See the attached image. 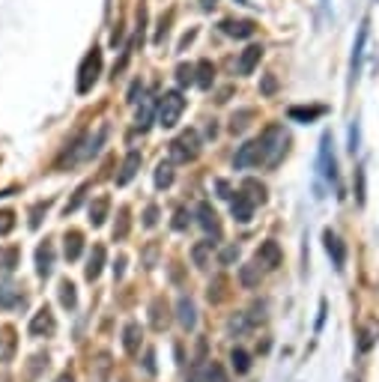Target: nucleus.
Wrapping results in <instances>:
<instances>
[{
	"label": "nucleus",
	"mask_w": 379,
	"mask_h": 382,
	"mask_svg": "<svg viewBox=\"0 0 379 382\" xmlns=\"http://www.w3.org/2000/svg\"><path fill=\"white\" fill-rule=\"evenodd\" d=\"M107 209H111V197H96L93 203H90V221H93L96 227L99 224H105V218H107Z\"/></svg>",
	"instance_id": "6ab92c4d"
},
{
	"label": "nucleus",
	"mask_w": 379,
	"mask_h": 382,
	"mask_svg": "<svg viewBox=\"0 0 379 382\" xmlns=\"http://www.w3.org/2000/svg\"><path fill=\"white\" fill-rule=\"evenodd\" d=\"M254 200H251L245 191H239L236 194V200H233V218H236V221H242V224H248L251 221V215H254Z\"/></svg>",
	"instance_id": "9b49d317"
},
{
	"label": "nucleus",
	"mask_w": 379,
	"mask_h": 382,
	"mask_svg": "<svg viewBox=\"0 0 379 382\" xmlns=\"http://www.w3.org/2000/svg\"><path fill=\"white\" fill-rule=\"evenodd\" d=\"M125 233H129V209H120V227H114V236L123 239Z\"/></svg>",
	"instance_id": "473e14b6"
},
{
	"label": "nucleus",
	"mask_w": 379,
	"mask_h": 382,
	"mask_svg": "<svg viewBox=\"0 0 379 382\" xmlns=\"http://www.w3.org/2000/svg\"><path fill=\"white\" fill-rule=\"evenodd\" d=\"M358 150V123L349 129V152H356Z\"/></svg>",
	"instance_id": "58836bf2"
},
{
	"label": "nucleus",
	"mask_w": 379,
	"mask_h": 382,
	"mask_svg": "<svg viewBox=\"0 0 379 382\" xmlns=\"http://www.w3.org/2000/svg\"><path fill=\"white\" fill-rule=\"evenodd\" d=\"M185 224H188V221H185V209H176V221H174V227H176V230H183Z\"/></svg>",
	"instance_id": "a19ab883"
},
{
	"label": "nucleus",
	"mask_w": 379,
	"mask_h": 382,
	"mask_svg": "<svg viewBox=\"0 0 379 382\" xmlns=\"http://www.w3.org/2000/svg\"><path fill=\"white\" fill-rule=\"evenodd\" d=\"M15 305H24V296L18 293L15 287H0V308H15Z\"/></svg>",
	"instance_id": "b1692460"
},
{
	"label": "nucleus",
	"mask_w": 379,
	"mask_h": 382,
	"mask_svg": "<svg viewBox=\"0 0 379 382\" xmlns=\"http://www.w3.org/2000/svg\"><path fill=\"white\" fill-rule=\"evenodd\" d=\"M257 263L266 269H275L278 263H281V248H278V242H263L257 251Z\"/></svg>",
	"instance_id": "ddd939ff"
},
{
	"label": "nucleus",
	"mask_w": 379,
	"mask_h": 382,
	"mask_svg": "<svg viewBox=\"0 0 379 382\" xmlns=\"http://www.w3.org/2000/svg\"><path fill=\"white\" fill-rule=\"evenodd\" d=\"M15 260H18V251H0V266L3 269H15Z\"/></svg>",
	"instance_id": "c9c22d12"
},
{
	"label": "nucleus",
	"mask_w": 379,
	"mask_h": 382,
	"mask_svg": "<svg viewBox=\"0 0 379 382\" xmlns=\"http://www.w3.org/2000/svg\"><path fill=\"white\" fill-rule=\"evenodd\" d=\"M60 302H63V308H75L78 305L75 284H72V281H63V284H60Z\"/></svg>",
	"instance_id": "cd10ccee"
},
{
	"label": "nucleus",
	"mask_w": 379,
	"mask_h": 382,
	"mask_svg": "<svg viewBox=\"0 0 379 382\" xmlns=\"http://www.w3.org/2000/svg\"><path fill=\"white\" fill-rule=\"evenodd\" d=\"M322 114H326V108H322V105H314V108H290V111H287V117H290V120H296V123H314V120H320Z\"/></svg>",
	"instance_id": "dca6fc26"
},
{
	"label": "nucleus",
	"mask_w": 379,
	"mask_h": 382,
	"mask_svg": "<svg viewBox=\"0 0 379 382\" xmlns=\"http://www.w3.org/2000/svg\"><path fill=\"white\" fill-rule=\"evenodd\" d=\"M335 143H331V134H322V143H320V174L329 179L331 185L338 183V159H335Z\"/></svg>",
	"instance_id": "423d86ee"
},
{
	"label": "nucleus",
	"mask_w": 379,
	"mask_h": 382,
	"mask_svg": "<svg viewBox=\"0 0 379 382\" xmlns=\"http://www.w3.org/2000/svg\"><path fill=\"white\" fill-rule=\"evenodd\" d=\"M248 117H251V111H242L239 117H233L230 129H233V132H242V129H245V125H248V123H245V120H248Z\"/></svg>",
	"instance_id": "e433bc0d"
},
{
	"label": "nucleus",
	"mask_w": 379,
	"mask_h": 382,
	"mask_svg": "<svg viewBox=\"0 0 379 382\" xmlns=\"http://www.w3.org/2000/svg\"><path fill=\"white\" fill-rule=\"evenodd\" d=\"M260 143H263V165H278L281 156L287 152V132L284 125H269V129L260 134Z\"/></svg>",
	"instance_id": "f257e3e1"
},
{
	"label": "nucleus",
	"mask_w": 379,
	"mask_h": 382,
	"mask_svg": "<svg viewBox=\"0 0 379 382\" xmlns=\"http://www.w3.org/2000/svg\"><path fill=\"white\" fill-rule=\"evenodd\" d=\"M138 168H141V152H138V150H132L129 156H125V161H123V170H120V177H116V185L132 183L134 174H138Z\"/></svg>",
	"instance_id": "4468645a"
},
{
	"label": "nucleus",
	"mask_w": 379,
	"mask_h": 382,
	"mask_svg": "<svg viewBox=\"0 0 379 382\" xmlns=\"http://www.w3.org/2000/svg\"><path fill=\"white\" fill-rule=\"evenodd\" d=\"M322 242H326V251H329L331 263H335V269H338V272H344V263H347V248H344V242H340L331 230L322 233Z\"/></svg>",
	"instance_id": "1a4fd4ad"
},
{
	"label": "nucleus",
	"mask_w": 379,
	"mask_h": 382,
	"mask_svg": "<svg viewBox=\"0 0 379 382\" xmlns=\"http://www.w3.org/2000/svg\"><path fill=\"white\" fill-rule=\"evenodd\" d=\"M263 93H275V78H266L263 81Z\"/></svg>",
	"instance_id": "37998d69"
},
{
	"label": "nucleus",
	"mask_w": 379,
	"mask_h": 382,
	"mask_svg": "<svg viewBox=\"0 0 379 382\" xmlns=\"http://www.w3.org/2000/svg\"><path fill=\"white\" fill-rule=\"evenodd\" d=\"M57 382H72V374H63V376H60Z\"/></svg>",
	"instance_id": "a18cd8bd"
},
{
	"label": "nucleus",
	"mask_w": 379,
	"mask_h": 382,
	"mask_svg": "<svg viewBox=\"0 0 379 382\" xmlns=\"http://www.w3.org/2000/svg\"><path fill=\"white\" fill-rule=\"evenodd\" d=\"M123 347L129 356H134V352L141 350V325L138 323H129L125 325V332H123Z\"/></svg>",
	"instance_id": "a211bd4d"
},
{
	"label": "nucleus",
	"mask_w": 379,
	"mask_h": 382,
	"mask_svg": "<svg viewBox=\"0 0 379 382\" xmlns=\"http://www.w3.org/2000/svg\"><path fill=\"white\" fill-rule=\"evenodd\" d=\"M218 191H221V197H233V194H230V185L224 183V179H218Z\"/></svg>",
	"instance_id": "79ce46f5"
},
{
	"label": "nucleus",
	"mask_w": 379,
	"mask_h": 382,
	"mask_svg": "<svg viewBox=\"0 0 379 382\" xmlns=\"http://www.w3.org/2000/svg\"><path fill=\"white\" fill-rule=\"evenodd\" d=\"M99 72H102V51L93 48L81 63V78H78V93H90L99 78Z\"/></svg>",
	"instance_id": "20e7f679"
},
{
	"label": "nucleus",
	"mask_w": 379,
	"mask_h": 382,
	"mask_svg": "<svg viewBox=\"0 0 379 382\" xmlns=\"http://www.w3.org/2000/svg\"><path fill=\"white\" fill-rule=\"evenodd\" d=\"M230 361H233V370H236V374H248L251 370V356L245 350H233Z\"/></svg>",
	"instance_id": "a878e982"
},
{
	"label": "nucleus",
	"mask_w": 379,
	"mask_h": 382,
	"mask_svg": "<svg viewBox=\"0 0 379 382\" xmlns=\"http://www.w3.org/2000/svg\"><path fill=\"white\" fill-rule=\"evenodd\" d=\"M209 251H212V242H201V245H194V251H192V257H194V263L197 266H206L209 263Z\"/></svg>",
	"instance_id": "c756f323"
},
{
	"label": "nucleus",
	"mask_w": 379,
	"mask_h": 382,
	"mask_svg": "<svg viewBox=\"0 0 379 382\" xmlns=\"http://www.w3.org/2000/svg\"><path fill=\"white\" fill-rule=\"evenodd\" d=\"M170 183H174V165H165V161H161L158 165V170H156V188H167Z\"/></svg>",
	"instance_id": "bb28decb"
},
{
	"label": "nucleus",
	"mask_w": 379,
	"mask_h": 382,
	"mask_svg": "<svg viewBox=\"0 0 379 382\" xmlns=\"http://www.w3.org/2000/svg\"><path fill=\"white\" fill-rule=\"evenodd\" d=\"M239 278H242V284H245V287H257V281H260V263H251V266H242Z\"/></svg>",
	"instance_id": "c85d7f7f"
},
{
	"label": "nucleus",
	"mask_w": 379,
	"mask_h": 382,
	"mask_svg": "<svg viewBox=\"0 0 379 382\" xmlns=\"http://www.w3.org/2000/svg\"><path fill=\"white\" fill-rule=\"evenodd\" d=\"M150 323H152V329H165L167 325V305L161 302V299H156V302H152V316H150Z\"/></svg>",
	"instance_id": "5701e85b"
},
{
	"label": "nucleus",
	"mask_w": 379,
	"mask_h": 382,
	"mask_svg": "<svg viewBox=\"0 0 379 382\" xmlns=\"http://www.w3.org/2000/svg\"><path fill=\"white\" fill-rule=\"evenodd\" d=\"M260 57H263V45H248L245 51H242V57H239V75H251L254 72V66L260 63Z\"/></svg>",
	"instance_id": "9d476101"
},
{
	"label": "nucleus",
	"mask_w": 379,
	"mask_h": 382,
	"mask_svg": "<svg viewBox=\"0 0 379 382\" xmlns=\"http://www.w3.org/2000/svg\"><path fill=\"white\" fill-rule=\"evenodd\" d=\"M66 245H63V251H66V260H78L81 257V248H84V236H81L78 230L66 233V239H63Z\"/></svg>",
	"instance_id": "aec40b11"
},
{
	"label": "nucleus",
	"mask_w": 379,
	"mask_h": 382,
	"mask_svg": "<svg viewBox=\"0 0 379 382\" xmlns=\"http://www.w3.org/2000/svg\"><path fill=\"white\" fill-rule=\"evenodd\" d=\"M221 30L227 36H239V39H248L254 33V24L251 21H221Z\"/></svg>",
	"instance_id": "4be33fe9"
},
{
	"label": "nucleus",
	"mask_w": 379,
	"mask_h": 382,
	"mask_svg": "<svg viewBox=\"0 0 379 382\" xmlns=\"http://www.w3.org/2000/svg\"><path fill=\"white\" fill-rule=\"evenodd\" d=\"M206 382H227V379H224V370L215 365V361H212L209 368H206Z\"/></svg>",
	"instance_id": "f704fd0d"
},
{
	"label": "nucleus",
	"mask_w": 379,
	"mask_h": 382,
	"mask_svg": "<svg viewBox=\"0 0 379 382\" xmlns=\"http://www.w3.org/2000/svg\"><path fill=\"white\" fill-rule=\"evenodd\" d=\"M197 215H201V227L203 230H209L215 236H221V227H218V215H215V209L209 203H201L197 206Z\"/></svg>",
	"instance_id": "f3484780"
},
{
	"label": "nucleus",
	"mask_w": 379,
	"mask_h": 382,
	"mask_svg": "<svg viewBox=\"0 0 379 382\" xmlns=\"http://www.w3.org/2000/svg\"><path fill=\"white\" fill-rule=\"evenodd\" d=\"M176 78H179V84H194V66H179L176 69Z\"/></svg>",
	"instance_id": "72a5a7b5"
},
{
	"label": "nucleus",
	"mask_w": 379,
	"mask_h": 382,
	"mask_svg": "<svg viewBox=\"0 0 379 382\" xmlns=\"http://www.w3.org/2000/svg\"><path fill=\"white\" fill-rule=\"evenodd\" d=\"M150 123H152V102H143V108L138 111V129H141V132H147V129H150Z\"/></svg>",
	"instance_id": "7c9ffc66"
},
{
	"label": "nucleus",
	"mask_w": 379,
	"mask_h": 382,
	"mask_svg": "<svg viewBox=\"0 0 379 382\" xmlns=\"http://www.w3.org/2000/svg\"><path fill=\"white\" fill-rule=\"evenodd\" d=\"M365 42H367V21H362V27H358V36H356V45H353V60H349V84H356L358 72H362Z\"/></svg>",
	"instance_id": "0eeeda50"
},
{
	"label": "nucleus",
	"mask_w": 379,
	"mask_h": 382,
	"mask_svg": "<svg viewBox=\"0 0 379 382\" xmlns=\"http://www.w3.org/2000/svg\"><path fill=\"white\" fill-rule=\"evenodd\" d=\"M236 257H239V248H236V245H230V248L221 251V263H233Z\"/></svg>",
	"instance_id": "4c0bfd02"
},
{
	"label": "nucleus",
	"mask_w": 379,
	"mask_h": 382,
	"mask_svg": "<svg viewBox=\"0 0 379 382\" xmlns=\"http://www.w3.org/2000/svg\"><path fill=\"white\" fill-rule=\"evenodd\" d=\"M185 111V99L179 90H167L165 96L158 99V125L161 129H174L179 123V117Z\"/></svg>",
	"instance_id": "f03ea898"
},
{
	"label": "nucleus",
	"mask_w": 379,
	"mask_h": 382,
	"mask_svg": "<svg viewBox=\"0 0 379 382\" xmlns=\"http://www.w3.org/2000/svg\"><path fill=\"white\" fill-rule=\"evenodd\" d=\"M102 269H105V245H93V254H90V263L84 269L87 281H96L99 275H102Z\"/></svg>",
	"instance_id": "2eb2a0df"
},
{
	"label": "nucleus",
	"mask_w": 379,
	"mask_h": 382,
	"mask_svg": "<svg viewBox=\"0 0 379 382\" xmlns=\"http://www.w3.org/2000/svg\"><path fill=\"white\" fill-rule=\"evenodd\" d=\"M197 156H201V138H197V132H183L170 143V161L185 165V161H194Z\"/></svg>",
	"instance_id": "7ed1b4c3"
},
{
	"label": "nucleus",
	"mask_w": 379,
	"mask_h": 382,
	"mask_svg": "<svg viewBox=\"0 0 379 382\" xmlns=\"http://www.w3.org/2000/svg\"><path fill=\"white\" fill-rule=\"evenodd\" d=\"M54 329H57L54 314L48 311V308H39V311L33 314V320H30V334H33V338H48V334H54Z\"/></svg>",
	"instance_id": "6e6552de"
},
{
	"label": "nucleus",
	"mask_w": 379,
	"mask_h": 382,
	"mask_svg": "<svg viewBox=\"0 0 379 382\" xmlns=\"http://www.w3.org/2000/svg\"><path fill=\"white\" fill-rule=\"evenodd\" d=\"M179 323L185 325V329H194V323H197V314H194V302L188 296H183L179 299Z\"/></svg>",
	"instance_id": "412c9836"
},
{
	"label": "nucleus",
	"mask_w": 379,
	"mask_h": 382,
	"mask_svg": "<svg viewBox=\"0 0 379 382\" xmlns=\"http://www.w3.org/2000/svg\"><path fill=\"white\" fill-rule=\"evenodd\" d=\"M194 69L201 72V78H194V84H197V87H203V90H206V87H212V75H215L212 63H209V60H201Z\"/></svg>",
	"instance_id": "393cba45"
},
{
	"label": "nucleus",
	"mask_w": 379,
	"mask_h": 382,
	"mask_svg": "<svg viewBox=\"0 0 379 382\" xmlns=\"http://www.w3.org/2000/svg\"><path fill=\"white\" fill-rule=\"evenodd\" d=\"M51 269H54V248H51V242H45V245H39V251H36V275L48 278Z\"/></svg>",
	"instance_id": "f8f14e48"
},
{
	"label": "nucleus",
	"mask_w": 379,
	"mask_h": 382,
	"mask_svg": "<svg viewBox=\"0 0 379 382\" xmlns=\"http://www.w3.org/2000/svg\"><path fill=\"white\" fill-rule=\"evenodd\" d=\"M156 221H158V209L150 206V209H147V227H156Z\"/></svg>",
	"instance_id": "ea45409f"
},
{
	"label": "nucleus",
	"mask_w": 379,
	"mask_h": 382,
	"mask_svg": "<svg viewBox=\"0 0 379 382\" xmlns=\"http://www.w3.org/2000/svg\"><path fill=\"white\" fill-rule=\"evenodd\" d=\"M15 227V212H9V209H0V236L12 233Z\"/></svg>",
	"instance_id": "2f4dec72"
},
{
	"label": "nucleus",
	"mask_w": 379,
	"mask_h": 382,
	"mask_svg": "<svg viewBox=\"0 0 379 382\" xmlns=\"http://www.w3.org/2000/svg\"><path fill=\"white\" fill-rule=\"evenodd\" d=\"M215 3H218V0H201V6H203V9H212Z\"/></svg>",
	"instance_id": "c03bdc74"
},
{
	"label": "nucleus",
	"mask_w": 379,
	"mask_h": 382,
	"mask_svg": "<svg viewBox=\"0 0 379 382\" xmlns=\"http://www.w3.org/2000/svg\"><path fill=\"white\" fill-rule=\"evenodd\" d=\"M263 165V143H260V138L242 143L236 159H233V168L236 170H248V168H260Z\"/></svg>",
	"instance_id": "39448f33"
}]
</instances>
